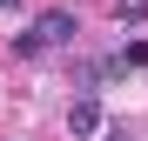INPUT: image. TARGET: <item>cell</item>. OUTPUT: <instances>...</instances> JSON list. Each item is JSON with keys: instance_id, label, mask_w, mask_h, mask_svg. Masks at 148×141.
<instances>
[{"instance_id": "obj_1", "label": "cell", "mask_w": 148, "mask_h": 141, "mask_svg": "<svg viewBox=\"0 0 148 141\" xmlns=\"http://www.w3.org/2000/svg\"><path fill=\"white\" fill-rule=\"evenodd\" d=\"M74 34H81V27H74V14H67V7H47L27 34H14V54H20V61H34V54H47V47H67Z\"/></svg>"}, {"instance_id": "obj_2", "label": "cell", "mask_w": 148, "mask_h": 141, "mask_svg": "<svg viewBox=\"0 0 148 141\" xmlns=\"http://www.w3.org/2000/svg\"><path fill=\"white\" fill-rule=\"evenodd\" d=\"M67 128H74V141L101 134V101H94V94H74V108H67Z\"/></svg>"}, {"instance_id": "obj_3", "label": "cell", "mask_w": 148, "mask_h": 141, "mask_svg": "<svg viewBox=\"0 0 148 141\" xmlns=\"http://www.w3.org/2000/svg\"><path fill=\"white\" fill-rule=\"evenodd\" d=\"M114 20H121V27H141V20H148V0H114Z\"/></svg>"}, {"instance_id": "obj_4", "label": "cell", "mask_w": 148, "mask_h": 141, "mask_svg": "<svg viewBox=\"0 0 148 141\" xmlns=\"http://www.w3.org/2000/svg\"><path fill=\"white\" fill-rule=\"evenodd\" d=\"M7 7H14V0H0V14H7Z\"/></svg>"}, {"instance_id": "obj_5", "label": "cell", "mask_w": 148, "mask_h": 141, "mask_svg": "<svg viewBox=\"0 0 148 141\" xmlns=\"http://www.w3.org/2000/svg\"><path fill=\"white\" fill-rule=\"evenodd\" d=\"M108 141H121V134H108Z\"/></svg>"}]
</instances>
